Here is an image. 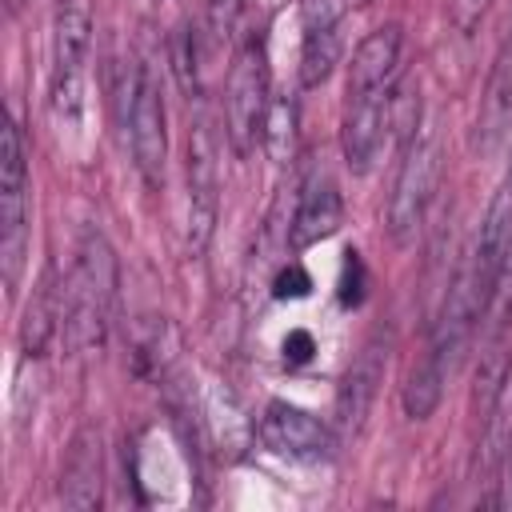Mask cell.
<instances>
[{
    "label": "cell",
    "instance_id": "cell-15",
    "mask_svg": "<svg viewBox=\"0 0 512 512\" xmlns=\"http://www.w3.org/2000/svg\"><path fill=\"white\" fill-rule=\"evenodd\" d=\"M512 124V40L504 44L492 80H488V96H484V112H480V144L492 148Z\"/></svg>",
    "mask_w": 512,
    "mask_h": 512
},
{
    "label": "cell",
    "instance_id": "cell-17",
    "mask_svg": "<svg viewBox=\"0 0 512 512\" xmlns=\"http://www.w3.org/2000/svg\"><path fill=\"white\" fill-rule=\"evenodd\" d=\"M272 292H276V300H300V296L312 292V276H308L300 264H288V268L276 276Z\"/></svg>",
    "mask_w": 512,
    "mask_h": 512
},
{
    "label": "cell",
    "instance_id": "cell-19",
    "mask_svg": "<svg viewBox=\"0 0 512 512\" xmlns=\"http://www.w3.org/2000/svg\"><path fill=\"white\" fill-rule=\"evenodd\" d=\"M312 356V336L308 332H288V340H284V360H292V364H304Z\"/></svg>",
    "mask_w": 512,
    "mask_h": 512
},
{
    "label": "cell",
    "instance_id": "cell-7",
    "mask_svg": "<svg viewBox=\"0 0 512 512\" xmlns=\"http://www.w3.org/2000/svg\"><path fill=\"white\" fill-rule=\"evenodd\" d=\"M128 144L136 172L144 176L148 188H156L164 180V160H168V124H164L160 80L144 64L128 80Z\"/></svg>",
    "mask_w": 512,
    "mask_h": 512
},
{
    "label": "cell",
    "instance_id": "cell-3",
    "mask_svg": "<svg viewBox=\"0 0 512 512\" xmlns=\"http://www.w3.org/2000/svg\"><path fill=\"white\" fill-rule=\"evenodd\" d=\"M392 104H396V80H348L340 152L356 176L372 172V164L380 160L392 124Z\"/></svg>",
    "mask_w": 512,
    "mask_h": 512
},
{
    "label": "cell",
    "instance_id": "cell-12",
    "mask_svg": "<svg viewBox=\"0 0 512 512\" xmlns=\"http://www.w3.org/2000/svg\"><path fill=\"white\" fill-rule=\"evenodd\" d=\"M384 360H388V348L380 344V336H372L360 348V356L352 360V368L344 372L340 392H336V416H340L344 432H360V424L376 400V384L384 380Z\"/></svg>",
    "mask_w": 512,
    "mask_h": 512
},
{
    "label": "cell",
    "instance_id": "cell-8",
    "mask_svg": "<svg viewBox=\"0 0 512 512\" xmlns=\"http://www.w3.org/2000/svg\"><path fill=\"white\" fill-rule=\"evenodd\" d=\"M184 172H188V248L204 252L216 228V208H220V144L204 116L188 132Z\"/></svg>",
    "mask_w": 512,
    "mask_h": 512
},
{
    "label": "cell",
    "instance_id": "cell-9",
    "mask_svg": "<svg viewBox=\"0 0 512 512\" xmlns=\"http://www.w3.org/2000/svg\"><path fill=\"white\" fill-rule=\"evenodd\" d=\"M260 436H264V444L276 456H288V460L316 464V460H328L332 456V432H328V424H320L312 412H304V408H296L288 400H272L264 408Z\"/></svg>",
    "mask_w": 512,
    "mask_h": 512
},
{
    "label": "cell",
    "instance_id": "cell-16",
    "mask_svg": "<svg viewBox=\"0 0 512 512\" xmlns=\"http://www.w3.org/2000/svg\"><path fill=\"white\" fill-rule=\"evenodd\" d=\"M264 148L276 164H284L296 148V104L292 100H272L268 120H264Z\"/></svg>",
    "mask_w": 512,
    "mask_h": 512
},
{
    "label": "cell",
    "instance_id": "cell-18",
    "mask_svg": "<svg viewBox=\"0 0 512 512\" xmlns=\"http://www.w3.org/2000/svg\"><path fill=\"white\" fill-rule=\"evenodd\" d=\"M364 264H360V256L356 252H344V276H340V300L344 304H360V296H364Z\"/></svg>",
    "mask_w": 512,
    "mask_h": 512
},
{
    "label": "cell",
    "instance_id": "cell-14",
    "mask_svg": "<svg viewBox=\"0 0 512 512\" xmlns=\"http://www.w3.org/2000/svg\"><path fill=\"white\" fill-rule=\"evenodd\" d=\"M448 376H452V364H448L440 352L428 348V352L420 356V364L412 368L408 384H404V412H408L412 420H428V416L436 412L440 396H444Z\"/></svg>",
    "mask_w": 512,
    "mask_h": 512
},
{
    "label": "cell",
    "instance_id": "cell-20",
    "mask_svg": "<svg viewBox=\"0 0 512 512\" xmlns=\"http://www.w3.org/2000/svg\"><path fill=\"white\" fill-rule=\"evenodd\" d=\"M500 504L512 508V448H508V472H504V484H500Z\"/></svg>",
    "mask_w": 512,
    "mask_h": 512
},
{
    "label": "cell",
    "instance_id": "cell-6",
    "mask_svg": "<svg viewBox=\"0 0 512 512\" xmlns=\"http://www.w3.org/2000/svg\"><path fill=\"white\" fill-rule=\"evenodd\" d=\"M272 96H268V56L252 40L232 72H228V92H224V112H228V140L236 156H252L256 140H264V120H268Z\"/></svg>",
    "mask_w": 512,
    "mask_h": 512
},
{
    "label": "cell",
    "instance_id": "cell-11",
    "mask_svg": "<svg viewBox=\"0 0 512 512\" xmlns=\"http://www.w3.org/2000/svg\"><path fill=\"white\" fill-rule=\"evenodd\" d=\"M344 204H340V188L324 168H312L304 176L300 200H296V216H292V248H308L320 244L324 236H332L340 228Z\"/></svg>",
    "mask_w": 512,
    "mask_h": 512
},
{
    "label": "cell",
    "instance_id": "cell-4",
    "mask_svg": "<svg viewBox=\"0 0 512 512\" xmlns=\"http://www.w3.org/2000/svg\"><path fill=\"white\" fill-rule=\"evenodd\" d=\"M92 48V20L80 4L60 8L52 28V80H48V104L52 116L68 128L80 124L84 112V68Z\"/></svg>",
    "mask_w": 512,
    "mask_h": 512
},
{
    "label": "cell",
    "instance_id": "cell-1",
    "mask_svg": "<svg viewBox=\"0 0 512 512\" xmlns=\"http://www.w3.org/2000/svg\"><path fill=\"white\" fill-rule=\"evenodd\" d=\"M64 324L60 332L76 352L100 348L108 332V312L116 300V256L104 240V232L88 228L76 244V264L64 284Z\"/></svg>",
    "mask_w": 512,
    "mask_h": 512
},
{
    "label": "cell",
    "instance_id": "cell-2",
    "mask_svg": "<svg viewBox=\"0 0 512 512\" xmlns=\"http://www.w3.org/2000/svg\"><path fill=\"white\" fill-rule=\"evenodd\" d=\"M440 168H444V148H440V132L436 128H420L400 160V172H396V184H392V196H388V236L392 244L408 248L420 228H424V216L432 208V196H436V184H440Z\"/></svg>",
    "mask_w": 512,
    "mask_h": 512
},
{
    "label": "cell",
    "instance_id": "cell-5",
    "mask_svg": "<svg viewBox=\"0 0 512 512\" xmlns=\"http://www.w3.org/2000/svg\"><path fill=\"white\" fill-rule=\"evenodd\" d=\"M24 248H28V164H24L20 128L8 116L0 132V260H4L8 292H16Z\"/></svg>",
    "mask_w": 512,
    "mask_h": 512
},
{
    "label": "cell",
    "instance_id": "cell-13",
    "mask_svg": "<svg viewBox=\"0 0 512 512\" xmlns=\"http://www.w3.org/2000/svg\"><path fill=\"white\" fill-rule=\"evenodd\" d=\"M104 496V456H100V436L92 428L76 432L64 472H60V500L76 512L96 508Z\"/></svg>",
    "mask_w": 512,
    "mask_h": 512
},
{
    "label": "cell",
    "instance_id": "cell-10",
    "mask_svg": "<svg viewBox=\"0 0 512 512\" xmlns=\"http://www.w3.org/2000/svg\"><path fill=\"white\" fill-rule=\"evenodd\" d=\"M340 0H304L300 4V84L316 88L332 76L340 60Z\"/></svg>",
    "mask_w": 512,
    "mask_h": 512
}]
</instances>
